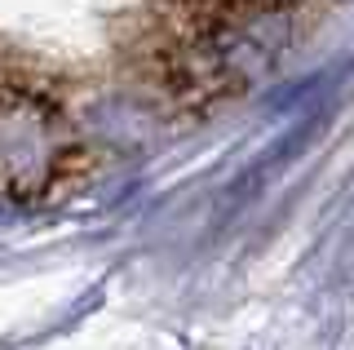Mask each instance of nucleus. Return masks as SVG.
<instances>
[{
    "label": "nucleus",
    "instance_id": "nucleus-1",
    "mask_svg": "<svg viewBox=\"0 0 354 350\" xmlns=\"http://www.w3.org/2000/svg\"><path fill=\"white\" fill-rule=\"evenodd\" d=\"M288 40H292V23L283 9H252V14L221 18L186 49L182 80L195 93H235L243 84H257L283 58Z\"/></svg>",
    "mask_w": 354,
    "mask_h": 350
},
{
    "label": "nucleus",
    "instance_id": "nucleus-2",
    "mask_svg": "<svg viewBox=\"0 0 354 350\" xmlns=\"http://www.w3.org/2000/svg\"><path fill=\"white\" fill-rule=\"evenodd\" d=\"M62 151L44 107L27 98L0 102V195H36L58 173Z\"/></svg>",
    "mask_w": 354,
    "mask_h": 350
}]
</instances>
